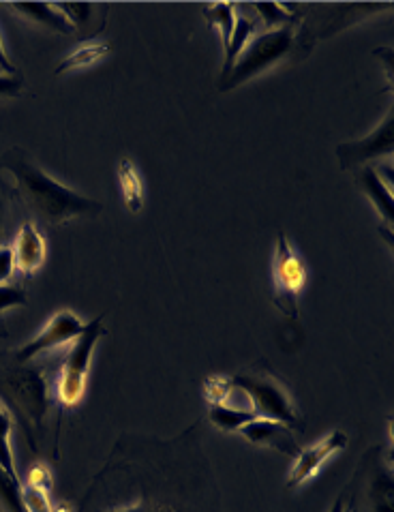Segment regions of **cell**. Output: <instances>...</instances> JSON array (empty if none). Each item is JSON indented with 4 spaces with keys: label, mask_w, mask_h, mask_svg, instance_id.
<instances>
[{
    "label": "cell",
    "mask_w": 394,
    "mask_h": 512,
    "mask_svg": "<svg viewBox=\"0 0 394 512\" xmlns=\"http://www.w3.org/2000/svg\"><path fill=\"white\" fill-rule=\"evenodd\" d=\"M110 54V45L103 43V41H90V43H84L80 45L78 50H73L63 63L58 65V69L54 71L56 75H63V73H69L73 69H82V67H90L95 65L97 60H101L103 56Z\"/></svg>",
    "instance_id": "19"
},
{
    "label": "cell",
    "mask_w": 394,
    "mask_h": 512,
    "mask_svg": "<svg viewBox=\"0 0 394 512\" xmlns=\"http://www.w3.org/2000/svg\"><path fill=\"white\" fill-rule=\"evenodd\" d=\"M204 15L212 28H217V33L221 35L223 43V54L230 48L232 33L236 26V5L232 3H206L204 5Z\"/></svg>",
    "instance_id": "18"
},
{
    "label": "cell",
    "mask_w": 394,
    "mask_h": 512,
    "mask_svg": "<svg viewBox=\"0 0 394 512\" xmlns=\"http://www.w3.org/2000/svg\"><path fill=\"white\" fill-rule=\"evenodd\" d=\"M230 384L251 399V412L257 418L277 420V423H283L302 433V418L298 414L290 386L264 360L232 375Z\"/></svg>",
    "instance_id": "5"
},
{
    "label": "cell",
    "mask_w": 394,
    "mask_h": 512,
    "mask_svg": "<svg viewBox=\"0 0 394 512\" xmlns=\"http://www.w3.org/2000/svg\"><path fill=\"white\" fill-rule=\"evenodd\" d=\"M347 444H350L347 433L341 429H335V431H330L320 442L311 444L309 448H300V453L294 457L292 470H290V474H287L285 487L296 489V487H302L305 483H309V480L322 470V465L330 457H335L341 453V450H345Z\"/></svg>",
    "instance_id": "10"
},
{
    "label": "cell",
    "mask_w": 394,
    "mask_h": 512,
    "mask_svg": "<svg viewBox=\"0 0 394 512\" xmlns=\"http://www.w3.org/2000/svg\"><path fill=\"white\" fill-rule=\"evenodd\" d=\"M11 429H13L11 414L3 403H0V468H3L11 478L20 480L18 470H15V459L11 450Z\"/></svg>",
    "instance_id": "21"
},
{
    "label": "cell",
    "mask_w": 394,
    "mask_h": 512,
    "mask_svg": "<svg viewBox=\"0 0 394 512\" xmlns=\"http://www.w3.org/2000/svg\"><path fill=\"white\" fill-rule=\"evenodd\" d=\"M315 45L313 28L305 22H298L294 26H283L275 30H266V33H255L251 41L240 52L232 71L227 78L219 82V90H232L240 84L253 80L275 65H279L285 58L300 60L305 58Z\"/></svg>",
    "instance_id": "4"
},
{
    "label": "cell",
    "mask_w": 394,
    "mask_h": 512,
    "mask_svg": "<svg viewBox=\"0 0 394 512\" xmlns=\"http://www.w3.org/2000/svg\"><path fill=\"white\" fill-rule=\"evenodd\" d=\"M56 5L67 15V20L75 26V30H82L93 22L95 3H56Z\"/></svg>",
    "instance_id": "22"
},
{
    "label": "cell",
    "mask_w": 394,
    "mask_h": 512,
    "mask_svg": "<svg viewBox=\"0 0 394 512\" xmlns=\"http://www.w3.org/2000/svg\"><path fill=\"white\" fill-rule=\"evenodd\" d=\"M118 183L123 189V200L131 213H140L144 208V183L142 176L129 157L118 161Z\"/></svg>",
    "instance_id": "15"
},
{
    "label": "cell",
    "mask_w": 394,
    "mask_h": 512,
    "mask_svg": "<svg viewBox=\"0 0 394 512\" xmlns=\"http://www.w3.org/2000/svg\"><path fill=\"white\" fill-rule=\"evenodd\" d=\"M11 9L18 11L24 20L39 24L60 35H75L78 30L67 20V15L58 9L56 3H13Z\"/></svg>",
    "instance_id": "14"
},
{
    "label": "cell",
    "mask_w": 394,
    "mask_h": 512,
    "mask_svg": "<svg viewBox=\"0 0 394 512\" xmlns=\"http://www.w3.org/2000/svg\"><path fill=\"white\" fill-rule=\"evenodd\" d=\"M257 33V24L255 20L247 18V15H236V26H234V33H232V41H230V48L223 54V71H221V80L227 78V73L232 71L236 58L240 56V52L245 50V45L251 41V37ZM219 80V82H221Z\"/></svg>",
    "instance_id": "17"
},
{
    "label": "cell",
    "mask_w": 394,
    "mask_h": 512,
    "mask_svg": "<svg viewBox=\"0 0 394 512\" xmlns=\"http://www.w3.org/2000/svg\"><path fill=\"white\" fill-rule=\"evenodd\" d=\"M345 504H347V489L339 493V498L335 500V504L330 506L328 512H345Z\"/></svg>",
    "instance_id": "29"
},
{
    "label": "cell",
    "mask_w": 394,
    "mask_h": 512,
    "mask_svg": "<svg viewBox=\"0 0 394 512\" xmlns=\"http://www.w3.org/2000/svg\"><path fill=\"white\" fill-rule=\"evenodd\" d=\"M0 71H3V73H15V71H18V69L13 67V63H11L9 56H7L3 39H0Z\"/></svg>",
    "instance_id": "28"
},
{
    "label": "cell",
    "mask_w": 394,
    "mask_h": 512,
    "mask_svg": "<svg viewBox=\"0 0 394 512\" xmlns=\"http://www.w3.org/2000/svg\"><path fill=\"white\" fill-rule=\"evenodd\" d=\"M9 202H11V191L3 180V170H0V240H3L5 223H7V217H9ZM0 245H3V243H0Z\"/></svg>",
    "instance_id": "27"
},
{
    "label": "cell",
    "mask_w": 394,
    "mask_h": 512,
    "mask_svg": "<svg viewBox=\"0 0 394 512\" xmlns=\"http://www.w3.org/2000/svg\"><path fill=\"white\" fill-rule=\"evenodd\" d=\"M202 420L172 440L123 435L86 489L78 512H219Z\"/></svg>",
    "instance_id": "1"
},
{
    "label": "cell",
    "mask_w": 394,
    "mask_h": 512,
    "mask_svg": "<svg viewBox=\"0 0 394 512\" xmlns=\"http://www.w3.org/2000/svg\"><path fill=\"white\" fill-rule=\"evenodd\" d=\"M208 405H210L208 410L210 423L223 433H238L247 423H251L253 418H257L251 410L230 408L227 403H208Z\"/></svg>",
    "instance_id": "16"
},
{
    "label": "cell",
    "mask_w": 394,
    "mask_h": 512,
    "mask_svg": "<svg viewBox=\"0 0 394 512\" xmlns=\"http://www.w3.org/2000/svg\"><path fill=\"white\" fill-rule=\"evenodd\" d=\"M86 324L69 309H63L54 313L52 318L45 322L41 333L33 339L28 341L22 348H18L13 354V358L18 360V363H33L35 358H39L45 352H52L56 348H63L67 343H73L84 333Z\"/></svg>",
    "instance_id": "8"
},
{
    "label": "cell",
    "mask_w": 394,
    "mask_h": 512,
    "mask_svg": "<svg viewBox=\"0 0 394 512\" xmlns=\"http://www.w3.org/2000/svg\"><path fill=\"white\" fill-rule=\"evenodd\" d=\"M356 183L360 191L367 195L369 202L377 210V215H380V219L386 225H392V219H394L392 191H390V185L384 183V178L377 174L373 165H362L360 172L356 174Z\"/></svg>",
    "instance_id": "13"
},
{
    "label": "cell",
    "mask_w": 394,
    "mask_h": 512,
    "mask_svg": "<svg viewBox=\"0 0 394 512\" xmlns=\"http://www.w3.org/2000/svg\"><path fill=\"white\" fill-rule=\"evenodd\" d=\"M230 378H208L204 384V395L208 403H225L232 393Z\"/></svg>",
    "instance_id": "24"
},
{
    "label": "cell",
    "mask_w": 394,
    "mask_h": 512,
    "mask_svg": "<svg viewBox=\"0 0 394 512\" xmlns=\"http://www.w3.org/2000/svg\"><path fill=\"white\" fill-rule=\"evenodd\" d=\"M26 86L22 71L0 73V97H18Z\"/></svg>",
    "instance_id": "25"
},
{
    "label": "cell",
    "mask_w": 394,
    "mask_h": 512,
    "mask_svg": "<svg viewBox=\"0 0 394 512\" xmlns=\"http://www.w3.org/2000/svg\"><path fill=\"white\" fill-rule=\"evenodd\" d=\"M394 148V110L390 108L388 116L377 125L369 135L354 142H345L337 146V159L341 170H356L362 165H369V161L390 157Z\"/></svg>",
    "instance_id": "9"
},
{
    "label": "cell",
    "mask_w": 394,
    "mask_h": 512,
    "mask_svg": "<svg viewBox=\"0 0 394 512\" xmlns=\"http://www.w3.org/2000/svg\"><path fill=\"white\" fill-rule=\"evenodd\" d=\"M309 268L285 232L277 234L272 253V303L294 322L300 320V294L307 288Z\"/></svg>",
    "instance_id": "7"
},
{
    "label": "cell",
    "mask_w": 394,
    "mask_h": 512,
    "mask_svg": "<svg viewBox=\"0 0 394 512\" xmlns=\"http://www.w3.org/2000/svg\"><path fill=\"white\" fill-rule=\"evenodd\" d=\"M0 170L13 176V195L24 204L30 217L39 223L60 228L73 219L93 217L103 210L99 200L86 198V195L58 183L20 146L5 150L0 157Z\"/></svg>",
    "instance_id": "2"
},
{
    "label": "cell",
    "mask_w": 394,
    "mask_h": 512,
    "mask_svg": "<svg viewBox=\"0 0 394 512\" xmlns=\"http://www.w3.org/2000/svg\"><path fill=\"white\" fill-rule=\"evenodd\" d=\"M15 273V258L11 245H0V283H9Z\"/></svg>",
    "instance_id": "26"
},
{
    "label": "cell",
    "mask_w": 394,
    "mask_h": 512,
    "mask_svg": "<svg viewBox=\"0 0 394 512\" xmlns=\"http://www.w3.org/2000/svg\"><path fill=\"white\" fill-rule=\"evenodd\" d=\"M28 303L26 290L18 283H0V315L15 307H24Z\"/></svg>",
    "instance_id": "23"
},
{
    "label": "cell",
    "mask_w": 394,
    "mask_h": 512,
    "mask_svg": "<svg viewBox=\"0 0 394 512\" xmlns=\"http://www.w3.org/2000/svg\"><path fill=\"white\" fill-rule=\"evenodd\" d=\"M103 335V315H99L97 320L88 322L84 333L73 341L69 354L63 358V363H60L58 369V380L54 390L58 408L73 410L75 405L82 401L86 393L90 363H93V352Z\"/></svg>",
    "instance_id": "6"
},
{
    "label": "cell",
    "mask_w": 394,
    "mask_h": 512,
    "mask_svg": "<svg viewBox=\"0 0 394 512\" xmlns=\"http://www.w3.org/2000/svg\"><path fill=\"white\" fill-rule=\"evenodd\" d=\"M240 435L255 444V446H266L277 450V453L285 457H296L300 453V444H298V431L292 427H287L283 423H277V420H266V418H253L251 423H247L238 431Z\"/></svg>",
    "instance_id": "11"
},
{
    "label": "cell",
    "mask_w": 394,
    "mask_h": 512,
    "mask_svg": "<svg viewBox=\"0 0 394 512\" xmlns=\"http://www.w3.org/2000/svg\"><path fill=\"white\" fill-rule=\"evenodd\" d=\"M253 9L260 15V20L266 24V30H275L283 26H294L300 20V15L294 13L292 5L281 3H253Z\"/></svg>",
    "instance_id": "20"
},
{
    "label": "cell",
    "mask_w": 394,
    "mask_h": 512,
    "mask_svg": "<svg viewBox=\"0 0 394 512\" xmlns=\"http://www.w3.org/2000/svg\"><path fill=\"white\" fill-rule=\"evenodd\" d=\"M0 403L20 420L30 448L37 450V433L45 429L52 405L43 369L18 363L13 354H0Z\"/></svg>",
    "instance_id": "3"
},
{
    "label": "cell",
    "mask_w": 394,
    "mask_h": 512,
    "mask_svg": "<svg viewBox=\"0 0 394 512\" xmlns=\"http://www.w3.org/2000/svg\"><path fill=\"white\" fill-rule=\"evenodd\" d=\"M15 270L24 277H33L45 262V238L35 221H24L13 238Z\"/></svg>",
    "instance_id": "12"
}]
</instances>
